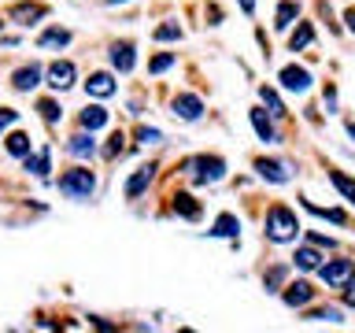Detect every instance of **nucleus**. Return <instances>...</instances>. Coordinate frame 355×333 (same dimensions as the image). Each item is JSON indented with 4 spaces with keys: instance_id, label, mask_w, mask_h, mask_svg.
<instances>
[{
    "instance_id": "obj_28",
    "label": "nucleus",
    "mask_w": 355,
    "mask_h": 333,
    "mask_svg": "<svg viewBox=\"0 0 355 333\" xmlns=\"http://www.w3.org/2000/svg\"><path fill=\"white\" fill-rule=\"evenodd\" d=\"M285 266H270V271L263 274V285H266V293H282V285H285Z\"/></svg>"
},
{
    "instance_id": "obj_26",
    "label": "nucleus",
    "mask_w": 355,
    "mask_h": 333,
    "mask_svg": "<svg viewBox=\"0 0 355 333\" xmlns=\"http://www.w3.org/2000/svg\"><path fill=\"white\" fill-rule=\"evenodd\" d=\"M293 263L300 266V271H318V266H322V255H318L315 248H296Z\"/></svg>"
},
{
    "instance_id": "obj_18",
    "label": "nucleus",
    "mask_w": 355,
    "mask_h": 333,
    "mask_svg": "<svg viewBox=\"0 0 355 333\" xmlns=\"http://www.w3.org/2000/svg\"><path fill=\"white\" fill-rule=\"evenodd\" d=\"M67 44H71V30H60V26L44 30L37 37V49H67Z\"/></svg>"
},
{
    "instance_id": "obj_2",
    "label": "nucleus",
    "mask_w": 355,
    "mask_h": 333,
    "mask_svg": "<svg viewBox=\"0 0 355 333\" xmlns=\"http://www.w3.org/2000/svg\"><path fill=\"white\" fill-rule=\"evenodd\" d=\"M185 174L196 185H215L226 178V160L222 155H193V160H185Z\"/></svg>"
},
{
    "instance_id": "obj_29",
    "label": "nucleus",
    "mask_w": 355,
    "mask_h": 333,
    "mask_svg": "<svg viewBox=\"0 0 355 333\" xmlns=\"http://www.w3.org/2000/svg\"><path fill=\"white\" fill-rule=\"evenodd\" d=\"M329 182H333V185H337V189H340V193H344V196H348V200H352V204H355V182H352V178H348V174H344V171H329Z\"/></svg>"
},
{
    "instance_id": "obj_15",
    "label": "nucleus",
    "mask_w": 355,
    "mask_h": 333,
    "mask_svg": "<svg viewBox=\"0 0 355 333\" xmlns=\"http://www.w3.org/2000/svg\"><path fill=\"white\" fill-rule=\"evenodd\" d=\"M44 15H49V8H44V4H15V8H11V19H15L19 26H33V22L44 19Z\"/></svg>"
},
{
    "instance_id": "obj_36",
    "label": "nucleus",
    "mask_w": 355,
    "mask_h": 333,
    "mask_svg": "<svg viewBox=\"0 0 355 333\" xmlns=\"http://www.w3.org/2000/svg\"><path fill=\"white\" fill-rule=\"evenodd\" d=\"M166 67H174V56H171V52H166V56H155V60L148 63V71H152V74H163Z\"/></svg>"
},
{
    "instance_id": "obj_20",
    "label": "nucleus",
    "mask_w": 355,
    "mask_h": 333,
    "mask_svg": "<svg viewBox=\"0 0 355 333\" xmlns=\"http://www.w3.org/2000/svg\"><path fill=\"white\" fill-rule=\"evenodd\" d=\"M174 215H182L189 222H196L200 219V204H196V196H189V193H174Z\"/></svg>"
},
{
    "instance_id": "obj_43",
    "label": "nucleus",
    "mask_w": 355,
    "mask_h": 333,
    "mask_svg": "<svg viewBox=\"0 0 355 333\" xmlns=\"http://www.w3.org/2000/svg\"><path fill=\"white\" fill-rule=\"evenodd\" d=\"M0 30H4V22H0Z\"/></svg>"
},
{
    "instance_id": "obj_38",
    "label": "nucleus",
    "mask_w": 355,
    "mask_h": 333,
    "mask_svg": "<svg viewBox=\"0 0 355 333\" xmlns=\"http://www.w3.org/2000/svg\"><path fill=\"white\" fill-rule=\"evenodd\" d=\"M311 244H318V248H333V237H322V233H311Z\"/></svg>"
},
{
    "instance_id": "obj_41",
    "label": "nucleus",
    "mask_w": 355,
    "mask_h": 333,
    "mask_svg": "<svg viewBox=\"0 0 355 333\" xmlns=\"http://www.w3.org/2000/svg\"><path fill=\"white\" fill-rule=\"evenodd\" d=\"M241 11H244V15H252V11H255V0H241Z\"/></svg>"
},
{
    "instance_id": "obj_4",
    "label": "nucleus",
    "mask_w": 355,
    "mask_h": 333,
    "mask_svg": "<svg viewBox=\"0 0 355 333\" xmlns=\"http://www.w3.org/2000/svg\"><path fill=\"white\" fill-rule=\"evenodd\" d=\"M318 278H322L329 289H344V285L355 278V263H352V259H322Z\"/></svg>"
},
{
    "instance_id": "obj_37",
    "label": "nucleus",
    "mask_w": 355,
    "mask_h": 333,
    "mask_svg": "<svg viewBox=\"0 0 355 333\" xmlns=\"http://www.w3.org/2000/svg\"><path fill=\"white\" fill-rule=\"evenodd\" d=\"M344 304H348V307H355V278H352L348 285H344Z\"/></svg>"
},
{
    "instance_id": "obj_32",
    "label": "nucleus",
    "mask_w": 355,
    "mask_h": 333,
    "mask_svg": "<svg viewBox=\"0 0 355 333\" xmlns=\"http://www.w3.org/2000/svg\"><path fill=\"white\" fill-rule=\"evenodd\" d=\"M307 322H344L337 307H318V311H307Z\"/></svg>"
},
{
    "instance_id": "obj_11",
    "label": "nucleus",
    "mask_w": 355,
    "mask_h": 333,
    "mask_svg": "<svg viewBox=\"0 0 355 333\" xmlns=\"http://www.w3.org/2000/svg\"><path fill=\"white\" fill-rule=\"evenodd\" d=\"M248 115H252V126H255V133H259V141H266V144H277V141H282V133L274 130V122H270V115H266L263 108H252Z\"/></svg>"
},
{
    "instance_id": "obj_10",
    "label": "nucleus",
    "mask_w": 355,
    "mask_h": 333,
    "mask_svg": "<svg viewBox=\"0 0 355 333\" xmlns=\"http://www.w3.org/2000/svg\"><path fill=\"white\" fill-rule=\"evenodd\" d=\"M282 300L288 307H307L311 300H315V289L307 282H293V285H282Z\"/></svg>"
},
{
    "instance_id": "obj_6",
    "label": "nucleus",
    "mask_w": 355,
    "mask_h": 333,
    "mask_svg": "<svg viewBox=\"0 0 355 333\" xmlns=\"http://www.w3.org/2000/svg\"><path fill=\"white\" fill-rule=\"evenodd\" d=\"M171 108H174V119H182V122H196L204 115V100L193 96V93H178Z\"/></svg>"
},
{
    "instance_id": "obj_12",
    "label": "nucleus",
    "mask_w": 355,
    "mask_h": 333,
    "mask_svg": "<svg viewBox=\"0 0 355 333\" xmlns=\"http://www.w3.org/2000/svg\"><path fill=\"white\" fill-rule=\"evenodd\" d=\"M11 85H15L19 93H30V89H37V85H41V67H37V63L19 67V71L11 74Z\"/></svg>"
},
{
    "instance_id": "obj_3",
    "label": "nucleus",
    "mask_w": 355,
    "mask_h": 333,
    "mask_svg": "<svg viewBox=\"0 0 355 333\" xmlns=\"http://www.w3.org/2000/svg\"><path fill=\"white\" fill-rule=\"evenodd\" d=\"M93 189H96V178H93V171H85V166H74V171L60 174V193L67 200H89Z\"/></svg>"
},
{
    "instance_id": "obj_42",
    "label": "nucleus",
    "mask_w": 355,
    "mask_h": 333,
    "mask_svg": "<svg viewBox=\"0 0 355 333\" xmlns=\"http://www.w3.org/2000/svg\"><path fill=\"white\" fill-rule=\"evenodd\" d=\"M115 4H126V0H107V8H115Z\"/></svg>"
},
{
    "instance_id": "obj_30",
    "label": "nucleus",
    "mask_w": 355,
    "mask_h": 333,
    "mask_svg": "<svg viewBox=\"0 0 355 333\" xmlns=\"http://www.w3.org/2000/svg\"><path fill=\"white\" fill-rule=\"evenodd\" d=\"M37 111H41V119L49 122V126H55V122L63 119V111H60V104H55V100H37Z\"/></svg>"
},
{
    "instance_id": "obj_34",
    "label": "nucleus",
    "mask_w": 355,
    "mask_h": 333,
    "mask_svg": "<svg viewBox=\"0 0 355 333\" xmlns=\"http://www.w3.org/2000/svg\"><path fill=\"white\" fill-rule=\"evenodd\" d=\"M137 141H141V144H163V130L141 126V130H137Z\"/></svg>"
},
{
    "instance_id": "obj_25",
    "label": "nucleus",
    "mask_w": 355,
    "mask_h": 333,
    "mask_svg": "<svg viewBox=\"0 0 355 333\" xmlns=\"http://www.w3.org/2000/svg\"><path fill=\"white\" fill-rule=\"evenodd\" d=\"M259 100H263L266 108H270V119H285V115H288L285 104H282V96H277L274 89H266V85H263V89H259Z\"/></svg>"
},
{
    "instance_id": "obj_24",
    "label": "nucleus",
    "mask_w": 355,
    "mask_h": 333,
    "mask_svg": "<svg viewBox=\"0 0 355 333\" xmlns=\"http://www.w3.org/2000/svg\"><path fill=\"white\" fill-rule=\"evenodd\" d=\"M304 207L311 211V215L326 219V222H337V226H344V222H348V215H344V211H337V207H318V204H311L307 196H304Z\"/></svg>"
},
{
    "instance_id": "obj_5",
    "label": "nucleus",
    "mask_w": 355,
    "mask_h": 333,
    "mask_svg": "<svg viewBox=\"0 0 355 333\" xmlns=\"http://www.w3.org/2000/svg\"><path fill=\"white\" fill-rule=\"evenodd\" d=\"M74 78H78V71H74L71 60H55V63H49V71H44V85H49L52 93H67V89L74 85Z\"/></svg>"
},
{
    "instance_id": "obj_14",
    "label": "nucleus",
    "mask_w": 355,
    "mask_h": 333,
    "mask_svg": "<svg viewBox=\"0 0 355 333\" xmlns=\"http://www.w3.org/2000/svg\"><path fill=\"white\" fill-rule=\"evenodd\" d=\"M85 89H89V96H115V78H111L107 71H96V74H89V82H85Z\"/></svg>"
},
{
    "instance_id": "obj_39",
    "label": "nucleus",
    "mask_w": 355,
    "mask_h": 333,
    "mask_svg": "<svg viewBox=\"0 0 355 333\" xmlns=\"http://www.w3.org/2000/svg\"><path fill=\"white\" fill-rule=\"evenodd\" d=\"M333 104H337V89H333V85H329V89H326V108L333 111Z\"/></svg>"
},
{
    "instance_id": "obj_35",
    "label": "nucleus",
    "mask_w": 355,
    "mask_h": 333,
    "mask_svg": "<svg viewBox=\"0 0 355 333\" xmlns=\"http://www.w3.org/2000/svg\"><path fill=\"white\" fill-rule=\"evenodd\" d=\"M15 122H19V111H15V108H0V133L11 130Z\"/></svg>"
},
{
    "instance_id": "obj_21",
    "label": "nucleus",
    "mask_w": 355,
    "mask_h": 333,
    "mask_svg": "<svg viewBox=\"0 0 355 333\" xmlns=\"http://www.w3.org/2000/svg\"><path fill=\"white\" fill-rule=\"evenodd\" d=\"M296 15H300L296 0H282V4H277V15H274V30H288L296 22Z\"/></svg>"
},
{
    "instance_id": "obj_1",
    "label": "nucleus",
    "mask_w": 355,
    "mask_h": 333,
    "mask_svg": "<svg viewBox=\"0 0 355 333\" xmlns=\"http://www.w3.org/2000/svg\"><path fill=\"white\" fill-rule=\"evenodd\" d=\"M263 233L270 237L274 244H288V241H296V233H300V222H296V211H288L285 204H274L270 211H266V222H263Z\"/></svg>"
},
{
    "instance_id": "obj_40",
    "label": "nucleus",
    "mask_w": 355,
    "mask_h": 333,
    "mask_svg": "<svg viewBox=\"0 0 355 333\" xmlns=\"http://www.w3.org/2000/svg\"><path fill=\"white\" fill-rule=\"evenodd\" d=\"M344 22H348V30L355 33V8H352V11H344Z\"/></svg>"
},
{
    "instance_id": "obj_22",
    "label": "nucleus",
    "mask_w": 355,
    "mask_h": 333,
    "mask_svg": "<svg viewBox=\"0 0 355 333\" xmlns=\"http://www.w3.org/2000/svg\"><path fill=\"white\" fill-rule=\"evenodd\" d=\"M49 163H52V148H49V144H44L37 155H26V171H33L37 178H49V171H52Z\"/></svg>"
},
{
    "instance_id": "obj_16",
    "label": "nucleus",
    "mask_w": 355,
    "mask_h": 333,
    "mask_svg": "<svg viewBox=\"0 0 355 333\" xmlns=\"http://www.w3.org/2000/svg\"><path fill=\"white\" fill-rule=\"evenodd\" d=\"M67 152H71V155H78V160H89V155L96 152L93 130H89V133H74V137H71V144H67Z\"/></svg>"
},
{
    "instance_id": "obj_33",
    "label": "nucleus",
    "mask_w": 355,
    "mask_h": 333,
    "mask_svg": "<svg viewBox=\"0 0 355 333\" xmlns=\"http://www.w3.org/2000/svg\"><path fill=\"white\" fill-rule=\"evenodd\" d=\"M122 152H126V133H111L104 155H107V160H115V155H122Z\"/></svg>"
},
{
    "instance_id": "obj_31",
    "label": "nucleus",
    "mask_w": 355,
    "mask_h": 333,
    "mask_svg": "<svg viewBox=\"0 0 355 333\" xmlns=\"http://www.w3.org/2000/svg\"><path fill=\"white\" fill-rule=\"evenodd\" d=\"M152 37L155 41H182V26H178V22H163V26H155Z\"/></svg>"
},
{
    "instance_id": "obj_27",
    "label": "nucleus",
    "mask_w": 355,
    "mask_h": 333,
    "mask_svg": "<svg viewBox=\"0 0 355 333\" xmlns=\"http://www.w3.org/2000/svg\"><path fill=\"white\" fill-rule=\"evenodd\" d=\"M104 122H107V111L100 108V104H93V108L82 111V130H100Z\"/></svg>"
},
{
    "instance_id": "obj_19",
    "label": "nucleus",
    "mask_w": 355,
    "mask_h": 333,
    "mask_svg": "<svg viewBox=\"0 0 355 333\" xmlns=\"http://www.w3.org/2000/svg\"><path fill=\"white\" fill-rule=\"evenodd\" d=\"M311 44H315V26H311V22H300V26L293 30V37H288V49L304 52V49H311Z\"/></svg>"
},
{
    "instance_id": "obj_13",
    "label": "nucleus",
    "mask_w": 355,
    "mask_h": 333,
    "mask_svg": "<svg viewBox=\"0 0 355 333\" xmlns=\"http://www.w3.org/2000/svg\"><path fill=\"white\" fill-rule=\"evenodd\" d=\"M152 178H155V163H144V166H137V174H133L130 182H126V196H130V200H137V196L144 193V189L152 185Z\"/></svg>"
},
{
    "instance_id": "obj_17",
    "label": "nucleus",
    "mask_w": 355,
    "mask_h": 333,
    "mask_svg": "<svg viewBox=\"0 0 355 333\" xmlns=\"http://www.w3.org/2000/svg\"><path fill=\"white\" fill-rule=\"evenodd\" d=\"M211 237H230L233 244H237V233H241V222H237V215H218L215 219V230H207Z\"/></svg>"
},
{
    "instance_id": "obj_9",
    "label": "nucleus",
    "mask_w": 355,
    "mask_h": 333,
    "mask_svg": "<svg viewBox=\"0 0 355 333\" xmlns=\"http://www.w3.org/2000/svg\"><path fill=\"white\" fill-rule=\"evenodd\" d=\"M255 171H259V178H266V182H274V185H285L288 178H293L288 163H282V160H255Z\"/></svg>"
},
{
    "instance_id": "obj_7",
    "label": "nucleus",
    "mask_w": 355,
    "mask_h": 333,
    "mask_svg": "<svg viewBox=\"0 0 355 333\" xmlns=\"http://www.w3.org/2000/svg\"><path fill=\"white\" fill-rule=\"evenodd\" d=\"M277 82H282V89H288V93H307L311 89V74L304 71V67H282V74H277Z\"/></svg>"
},
{
    "instance_id": "obj_23",
    "label": "nucleus",
    "mask_w": 355,
    "mask_h": 333,
    "mask_svg": "<svg viewBox=\"0 0 355 333\" xmlns=\"http://www.w3.org/2000/svg\"><path fill=\"white\" fill-rule=\"evenodd\" d=\"M4 148H8L11 155H19V160H26V155H30V137H26L22 130H15V133H8Z\"/></svg>"
},
{
    "instance_id": "obj_8",
    "label": "nucleus",
    "mask_w": 355,
    "mask_h": 333,
    "mask_svg": "<svg viewBox=\"0 0 355 333\" xmlns=\"http://www.w3.org/2000/svg\"><path fill=\"white\" fill-rule=\"evenodd\" d=\"M133 63H137V49H133V41H115V44H111V67H115V71L130 74Z\"/></svg>"
}]
</instances>
